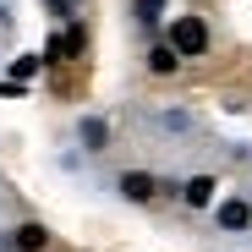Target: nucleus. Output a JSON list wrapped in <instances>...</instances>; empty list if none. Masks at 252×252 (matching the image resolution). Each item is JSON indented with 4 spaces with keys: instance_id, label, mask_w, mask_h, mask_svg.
<instances>
[{
    "instance_id": "nucleus-7",
    "label": "nucleus",
    "mask_w": 252,
    "mask_h": 252,
    "mask_svg": "<svg viewBox=\"0 0 252 252\" xmlns=\"http://www.w3.org/2000/svg\"><path fill=\"white\" fill-rule=\"evenodd\" d=\"M82 137H88L94 148H104V137H110V132H104V121H82Z\"/></svg>"
},
{
    "instance_id": "nucleus-3",
    "label": "nucleus",
    "mask_w": 252,
    "mask_h": 252,
    "mask_svg": "<svg viewBox=\"0 0 252 252\" xmlns=\"http://www.w3.org/2000/svg\"><path fill=\"white\" fill-rule=\"evenodd\" d=\"M148 66H154L159 77H170V71L181 66V55H176V44H154V50H148Z\"/></svg>"
},
{
    "instance_id": "nucleus-1",
    "label": "nucleus",
    "mask_w": 252,
    "mask_h": 252,
    "mask_svg": "<svg viewBox=\"0 0 252 252\" xmlns=\"http://www.w3.org/2000/svg\"><path fill=\"white\" fill-rule=\"evenodd\" d=\"M170 44H176V55H203V50H208V28H203L197 17H181V22L170 28Z\"/></svg>"
},
{
    "instance_id": "nucleus-2",
    "label": "nucleus",
    "mask_w": 252,
    "mask_h": 252,
    "mask_svg": "<svg viewBox=\"0 0 252 252\" xmlns=\"http://www.w3.org/2000/svg\"><path fill=\"white\" fill-rule=\"evenodd\" d=\"M220 225H225V230H247V225H252V203H247V197H230V203L220 208Z\"/></svg>"
},
{
    "instance_id": "nucleus-5",
    "label": "nucleus",
    "mask_w": 252,
    "mask_h": 252,
    "mask_svg": "<svg viewBox=\"0 0 252 252\" xmlns=\"http://www.w3.org/2000/svg\"><path fill=\"white\" fill-rule=\"evenodd\" d=\"M44 241H50V230H44V225H22V230L11 236V247H22V252H38Z\"/></svg>"
},
{
    "instance_id": "nucleus-6",
    "label": "nucleus",
    "mask_w": 252,
    "mask_h": 252,
    "mask_svg": "<svg viewBox=\"0 0 252 252\" xmlns=\"http://www.w3.org/2000/svg\"><path fill=\"white\" fill-rule=\"evenodd\" d=\"M181 197H187L192 208H203L208 197H214V181H208V176H197V181H187V192H181Z\"/></svg>"
},
{
    "instance_id": "nucleus-9",
    "label": "nucleus",
    "mask_w": 252,
    "mask_h": 252,
    "mask_svg": "<svg viewBox=\"0 0 252 252\" xmlns=\"http://www.w3.org/2000/svg\"><path fill=\"white\" fill-rule=\"evenodd\" d=\"M159 6H164V0H137V11H143V22H154V17H159Z\"/></svg>"
},
{
    "instance_id": "nucleus-8",
    "label": "nucleus",
    "mask_w": 252,
    "mask_h": 252,
    "mask_svg": "<svg viewBox=\"0 0 252 252\" xmlns=\"http://www.w3.org/2000/svg\"><path fill=\"white\" fill-rule=\"evenodd\" d=\"M11 71H17V77H33V71H38V55H22V61H17Z\"/></svg>"
},
{
    "instance_id": "nucleus-4",
    "label": "nucleus",
    "mask_w": 252,
    "mask_h": 252,
    "mask_svg": "<svg viewBox=\"0 0 252 252\" xmlns=\"http://www.w3.org/2000/svg\"><path fill=\"white\" fill-rule=\"evenodd\" d=\"M121 192L132 197V203H148V197H154V176H137V170L121 176Z\"/></svg>"
}]
</instances>
